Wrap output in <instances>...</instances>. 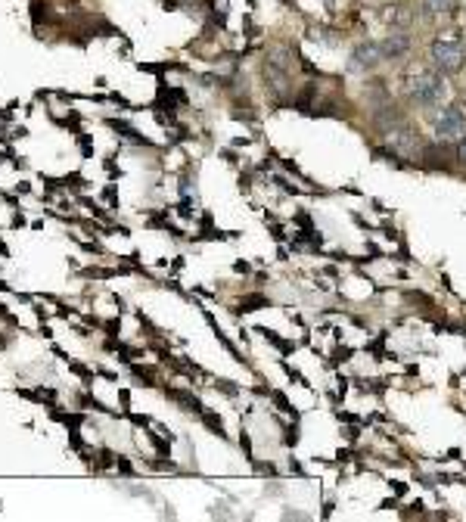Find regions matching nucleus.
<instances>
[{
    "label": "nucleus",
    "instance_id": "1",
    "mask_svg": "<svg viewBox=\"0 0 466 522\" xmlns=\"http://www.w3.org/2000/svg\"><path fill=\"white\" fill-rule=\"evenodd\" d=\"M407 94H411V100L417 103V106L432 109V106H439L441 96H445V84H441V78L435 72H419L411 78Z\"/></svg>",
    "mask_w": 466,
    "mask_h": 522
},
{
    "label": "nucleus",
    "instance_id": "2",
    "mask_svg": "<svg viewBox=\"0 0 466 522\" xmlns=\"http://www.w3.org/2000/svg\"><path fill=\"white\" fill-rule=\"evenodd\" d=\"M429 56H432L435 72H441V75H457L466 66V50L457 41H435Z\"/></svg>",
    "mask_w": 466,
    "mask_h": 522
},
{
    "label": "nucleus",
    "instance_id": "3",
    "mask_svg": "<svg viewBox=\"0 0 466 522\" xmlns=\"http://www.w3.org/2000/svg\"><path fill=\"white\" fill-rule=\"evenodd\" d=\"M435 137L439 143H460L466 137V116L460 106H448L435 122Z\"/></svg>",
    "mask_w": 466,
    "mask_h": 522
},
{
    "label": "nucleus",
    "instance_id": "4",
    "mask_svg": "<svg viewBox=\"0 0 466 522\" xmlns=\"http://www.w3.org/2000/svg\"><path fill=\"white\" fill-rule=\"evenodd\" d=\"M385 137H389V143H392L398 153H404V156H417V153H423V140H419L417 128H411V125H404V122H401L398 128L385 131Z\"/></svg>",
    "mask_w": 466,
    "mask_h": 522
},
{
    "label": "nucleus",
    "instance_id": "5",
    "mask_svg": "<svg viewBox=\"0 0 466 522\" xmlns=\"http://www.w3.org/2000/svg\"><path fill=\"white\" fill-rule=\"evenodd\" d=\"M264 81H268V88H270V94L277 96V100H283L286 94L292 90V81H289V68H283V66H277L274 60H264Z\"/></svg>",
    "mask_w": 466,
    "mask_h": 522
},
{
    "label": "nucleus",
    "instance_id": "6",
    "mask_svg": "<svg viewBox=\"0 0 466 522\" xmlns=\"http://www.w3.org/2000/svg\"><path fill=\"white\" fill-rule=\"evenodd\" d=\"M383 62V53H379V44H358L348 56V68L352 72H373V68Z\"/></svg>",
    "mask_w": 466,
    "mask_h": 522
},
{
    "label": "nucleus",
    "instance_id": "7",
    "mask_svg": "<svg viewBox=\"0 0 466 522\" xmlns=\"http://www.w3.org/2000/svg\"><path fill=\"white\" fill-rule=\"evenodd\" d=\"M407 50H411V34L407 31H392L389 38H383V44H379L383 60H401Z\"/></svg>",
    "mask_w": 466,
    "mask_h": 522
},
{
    "label": "nucleus",
    "instance_id": "8",
    "mask_svg": "<svg viewBox=\"0 0 466 522\" xmlns=\"http://www.w3.org/2000/svg\"><path fill=\"white\" fill-rule=\"evenodd\" d=\"M13 395H19V398L25 401H34V404H44V407H53L56 398H60V392H56L53 386H34V389H13Z\"/></svg>",
    "mask_w": 466,
    "mask_h": 522
},
{
    "label": "nucleus",
    "instance_id": "9",
    "mask_svg": "<svg viewBox=\"0 0 466 522\" xmlns=\"http://www.w3.org/2000/svg\"><path fill=\"white\" fill-rule=\"evenodd\" d=\"M47 417H50L53 423H62L66 429H78L84 420H88V414H81V410H62L60 404L47 407Z\"/></svg>",
    "mask_w": 466,
    "mask_h": 522
},
{
    "label": "nucleus",
    "instance_id": "10",
    "mask_svg": "<svg viewBox=\"0 0 466 522\" xmlns=\"http://www.w3.org/2000/svg\"><path fill=\"white\" fill-rule=\"evenodd\" d=\"M373 122H376L383 131H392V128H398V125L404 122V116H401V109H398V106H392V103H383V106L376 109Z\"/></svg>",
    "mask_w": 466,
    "mask_h": 522
},
{
    "label": "nucleus",
    "instance_id": "11",
    "mask_svg": "<svg viewBox=\"0 0 466 522\" xmlns=\"http://www.w3.org/2000/svg\"><path fill=\"white\" fill-rule=\"evenodd\" d=\"M106 125H109V128L115 131V134L128 137L131 143H143V146H149V140H146V137H143V134H140V131H137V128H131L128 122H118V118H106Z\"/></svg>",
    "mask_w": 466,
    "mask_h": 522
},
{
    "label": "nucleus",
    "instance_id": "12",
    "mask_svg": "<svg viewBox=\"0 0 466 522\" xmlns=\"http://www.w3.org/2000/svg\"><path fill=\"white\" fill-rule=\"evenodd\" d=\"M165 395H168L171 401H177V404H183L187 410H196V414H203V410H205L203 401H199L196 395H190V392H181V389H165Z\"/></svg>",
    "mask_w": 466,
    "mask_h": 522
},
{
    "label": "nucleus",
    "instance_id": "13",
    "mask_svg": "<svg viewBox=\"0 0 466 522\" xmlns=\"http://www.w3.org/2000/svg\"><path fill=\"white\" fill-rule=\"evenodd\" d=\"M426 16H445L454 10V0H419Z\"/></svg>",
    "mask_w": 466,
    "mask_h": 522
},
{
    "label": "nucleus",
    "instance_id": "14",
    "mask_svg": "<svg viewBox=\"0 0 466 522\" xmlns=\"http://www.w3.org/2000/svg\"><path fill=\"white\" fill-rule=\"evenodd\" d=\"M66 367H68V373H75V376H78V380L84 382V386H90V382H94V370H90L88 364H81V361L68 358V361H66Z\"/></svg>",
    "mask_w": 466,
    "mask_h": 522
},
{
    "label": "nucleus",
    "instance_id": "15",
    "mask_svg": "<svg viewBox=\"0 0 466 522\" xmlns=\"http://www.w3.org/2000/svg\"><path fill=\"white\" fill-rule=\"evenodd\" d=\"M84 187H88V181H84V174H78V171H68V174L62 177V190H72L75 196H81Z\"/></svg>",
    "mask_w": 466,
    "mask_h": 522
},
{
    "label": "nucleus",
    "instance_id": "16",
    "mask_svg": "<svg viewBox=\"0 0 466 522\" xmlns=\"http://www.w3.org/2000/svg\"><path fill=\"white\" fill-rule=\"evenodd\" d=\"M31 22L34 25H47V22H53V16H50V7L47 3H41V0H31Z\"/></svg>",
    "mask_w": 466,
    "mask_h": 522
},
{
    "label": "nucleus",
    "instance_id": "17",
    "mask_svg": "<svg viewBox=\"0 0 466 522\" xmlns=\"http://www.w3.org/2000/svg\"><path fill=\"white\" fill-rule=\"evenodd\" d=\"M199 417H203V423H205V426L211 429V432L218 435V439H227V432H224V423L218 420V417L211 414V410H203V414H199Z\"/></svg>",
    "mask_w": 466,
    "mask_h": 522
},
{
    "label": "nucleus",
    "instance_id": "18",
    "mask_svg": "<svg viewBox=\"0 0 466 522\" xmlns=\"http://www.w3.org/2000/svg\"><path fill=\"white\" fill-rule=\"evenodd\" d=\"M75 203H78V205H84V209H88V211H94V218H100V221H106V209H103V205L100 203H94V199H90V196H84V193H81V196H78V199H75Z\"/></svg>",
    "mask_w": 466,
    "mask_h": 522
},
{
    "label": "nucleus",
    "instance_id": "19",
    "mask_svg": "<svg viewBox=\"0 0 466 522\" xmlns=\"http://www.w3.org/2000/svg\"><path fill=\"white\" fill-rule=\"evenodd\" d=\"M411 22H413V16H411V10H407V7H398L392 13V25L401 28V31H404V28H411Z\"/></svg>",
    "mask_w": 466,
    "mask_h": 522
},
{
    "label": "nucleus",
    "instance_id": "20",
    "mask_svg": "<svg viewBox=\"0 0 466 522\" xmlns=\"http://www.w3.org/2000/svg\"><path fill=\"white\" fill-rule=\"evenodd\" d=\"M81 404H84V407H90V410H96V414H106V417H115L112 410H109V407L103 404L100 398H94V395H81Z\"/></svg>",
    "mask_w": 466,
    "mask_h": 522
},
{
    "label": "nucleus",
    "instance_id": "21",
    "mask_svg": "<svg viewBox=\"0 0 466 522\" xmlns=\"http://www.w3.org/2000/svg\"><path fill=\"white\" fill-rule=\"evenodd\" d=\"M68 447H72L75 454H84V451H88V445H84V439H81L78 429H68Z\"/></svg>",
    "mask_w": 466,
    "mask_h": 522
},
{
    "label": "nucleus",
    "instance_id": "22",
    "mask_svg": "<svg viewBox=\"0 0 466 522\" xmlns=\"http://www.w3.org/2000/svg\"><path fill=\"white\" fill-rule=\"evenodd\" d=\"M75 140H78V149H81L84 159H94V143H90V137L84 134V131L81 134H75Z\"/></svg>",
    "mask_w": 466,
    "mask_h": 522
},
{
    "label": "nucleus",
    "instance_id": "23",
    "mask_svg": "<svg viewBox=\"0 0 466 522\" xmlns=\"http://www.w3.org/2000/svg\"><path fill=\"white\" fill-rule=\"evenodd\" d=\"M41 181H44V190L47 193H60L62 190V177H50V174H44L41 171Z\"/></svg>",
    "mask_w": 466,
    "mask_h": 522
},
{
    "label": "nucleus",
    "instance_id": "24",
    "mask_svg": "<svg viewBox=\"0 0 466 522\" xmlns=\"http://www.w3.org/2000/svg\"><path fill=\"white\" fill-rule=\"evenodd\" d=\"M261 305H268V298L249 296V298H243V302H240V311H252V308H261Z\"/></svg>",
    "mask_w": 466,
    "mask_h": 522
},
{
    "label": "nucleus",
    "instance_id": "25",
    "mask_svg": "<svg viewBox=\"0 0 466 522\" xmlns=\"http://www.w3.org/2000/svg\"><path fill=\"white\" fill-rule=\"evenodd\" d=\"M72 239L81 246L84 252H94V255H103V252H106V249H103V243H96V239H88V243H84V239H78V237H72Z\"/></svg>",
    "mask_w": 466,
    "mask_h": 522
},
{
    "label": "nucleus",
    "instance_id": "26",
    "mask_svg": "<svg viewBox=\"0 0 466 522\" xmlns=\"http://www.w3.org/2000/svg\"><path fill=\"white\" fill-rule=\"evenodd\" d=\"M115 469L122 475H134V467H131V460L125 454H115Z\"/></svg>",
    "mask_w": 466,
    "mask_h": 522
},
{
    "label": "nucleus",
    "instance_id": "27",
    "mask_svg": "<svg viewBox=\"0 0 466 522\" xmlns=\"http://www.w3.org/2000/svg\"><path fill=\"white\" fill-rule=\"evenodd\" d=\"M22 227H28L25 215H22V209H13V218H10V231H22Z\"/></svg>",
    "mask_w": 466,
    "mask_h": 522
},
{
    "label": "nucleus",
    "instance_id": "28",
    "mask_svg": "<svg viewBox=\"0 0 466 522\" xmlns=\"http://www.w3.org/2000/svg\"><path fill=\"white\" fill-rule=\"evenodd\" d=\"M31 311H34V317H38V324H47L50 320V311L41 305V302H31Z\"/></svg>",
    "mask_w": 466,
    "mask_h": 522
},
{
    "label": "nucleus",
    "instance_id": "29",
    "mask_svg": "<svg viewBox=\"0 0 466 522\" xmlns=\"http://www.w3.org/2000/svg\"><path fill=\"white\" fill-rule=\"evenodd\" d=\"M75 314V308L72 305H62V302H56V311H53V317H60V320H68Z\"/></svg>",
    "mask_w": 466,
    "mask_h": 522
},
{
    "label": "nucleus",
    "instance_id": "30",
    "mask_svg": "<svg viewBox=\"0 0 466 522\" xmlns=\"http://www.w3.org/2000/svg\"><path fill=\"white\" fill-rule=\"evenodd\" d=\"M215 389H221V392H224V395H230V398L237 395V386H233L230 380H218V382H215Z\"/></svg>",
    "mask_w": 466,
    "mask_h": 522
},
{
    "label": "nucleus",
    "instance_id": "31",
    "mask_svg": "<svg viewBox=\"0 0 466 522\" xmlns=\"http://www.w3.org/2000/svg\"><path fill=\"white\" fill-rule=\"evenodd\" d=\"M103 196H106V203L112 209H118V193H115V187H103Z\"/></svg>",
    "mask_w": 466,
    "mask_h": 522
},
{
    "label": "nucleus",
    "instance_id": "32",
    "mask_svg": "<svg viewBox=\"0 0 466 522\" xmlns=\"http://www.w3.org/2000/svg\"><path fill=\"white\" fill-rule=\"evenodd\" d=\"M103 330H106V336H118L122 324H118V320H106V324H103Z\"/></svg>",
    "mask_w": 466,
    "mask_h": 522
},
{
    "label": "nucleus",
    "instance_id": "33",
    "mask_svg": "<svg viewBox=\"0 0 466 522\" xmlns=\"http://www.w3.org/2000/svg\"><path fill=\"white\" fill-rule=\"evenodd\" d=\"M22 137H28V128H25V125H19V128L10 131V143H13V140H22Z\"/></svg>",
    "mask_w": 466,
    "mask_h": 522
},
{
    "label": "nucleus",
    "instance_id": "34",
    "mask_svg": "<svg viewBox=\"0 0 466 522\" xmlns=\"http://www.w3.org/2000/svg\"><path fill=\"white\" fill-rule=\"evenodd\" d=\"M16 193H19V196H31V183H28V181H19V183H16Z\"/></svg>",
    "mask_w": 466,
    "mask_h": 522
},
{
    "label": "nucleus",
    "instance_id": "35",
    "mask_svg": "<svg viewBox=\"0 0 466 522\" xmlns=\"http://www.w3.org/2000/svg\"><path fill=\"white\" fill-rule=\"evenodd\" d=\"M50 352H53V354H56V358H60V361H68V358H72V354H68V352H66V348H62V345H56V342H53V345H50Z\"/></svg>",
    "mask_w": 466,
    "mask_h": 522
},
{
    "label": "nucleus",
    "instance_id": "36",
    "mask_svg": "<svg viewBox=\"0 0 466 522\" xmlns=\"http://www.w3.org/2000/svg\"><path fill=\"white\" fill-rule=\"evenodd\" d=\"M0 199H3V203H7V205H13V209H22V205H19V199H16L13 193H0Z\"/></svg>",
    "mask_w": 466,
    "mask_h": 522
},
{
    "label": "nucleus",
    "instance_id": "37",
    "mask_svg": "<svg viewBox=\"0 0 466 522\" xmlns=\"http://www.w3.org/2000/svg\"><path fill=\"white\" fill-rule=\"evenodd\" d=\"M457 159H460V165H466V137L457 143Z\"/></svg>",
    "mask_w": 466,
    "mask_h": 522
},
{
    "label": "nucleus",
    "instance_id": "38",
    "mask_svg": "<svg viewBox=\"0 0 466 522\" xmlns=\"http://www.w3.org/2000/svg\"><path fill=\"white\" fill-rule=\"evenodd\" d=\"M118 398H122V404H125V414H128V404H131V395H128V389H122V392H118Z\"/></svg>",
    "mask_w": 466,
    "mask_h": 522
},
{
    "label": "nucleus",
    "instance_id": "39",
    "mask_svg": "<svg viewBox=\"0 0 466 522\" xmlns=\"http://www.w3.org/2000/svg\"><path fill=\"white\" fill-rule=\"evenodd\" d=\"M84 320H88L90 326H103V320H100V317H94V314H84Z\"/></svg>",
    "mask_w": 466,
    "mask_h": 522
},
{
    "label": "nucleus",
    "instance_id": "40",
    "mask_svg": "<svg viewBox=\"0 0 466 522\" xmlns=\"http://www.w3.org/2000/svg\"><path fill=\"white\" fill-rule=\"evenodd\" d=\"M41 336H44V339H53V330H50L47 324H41Z\"/></svg>",
    "mask_w": 466,
    "mask_h": 522
},
{
    "label": "nucleus",
    "instance_id": "41",
    "mask_svg": "<svg viewBox=\"0 0 466 522\" xmlns=\"http://www.w3.org/2000/svg\"><path fill=\"white\" fill-rule=\"evenodd\" d=\"M16 298L19 302H34V296H28V292H16Z\"/></svg>",
    "mask_w": 466,
    "mask_h": 522
},
{
    "label": "nucleus",
    "instance_id": "42",
    "mask_svg": "<svg viewBox=\"0 0 466 522\" xmlns=\"http://www.w3.org/2000/svg\"><path fill=\"white\" fill-rule=\"evenodd\" d=\"M100 376H103V380H109V382H115V373L112 370H100Z\"/></svg>",
    "mask_w": 466,
    "mask_h": 522
},
{
    "label": "nucleus",
    "instance_id": "43",
    "mask_svg": "<svg viewBox=\"0 0 466 522\" xmlns=\"http://www.w3.org/2000/svg\"><path fill=\"white\" fill-rule=\"evenodd\" d=\"M0 255H3V258H10V246L3 243V239H0Z\"/></svg>",
    "mask_w": 466,
    "mask_h": 522
},
{
    "label": "nucleus",
    "instance_id": "44",
    "mask_svg": "<svg viewBox=\"0 0 466 522\" xmlns=\"http://www.w3.org/2000/svg\"><path fill=\"white\" fill-rule=\"evenodd\" d=\"M0 292H10V286L3 283V277H0Z\"/></svg>",
    "mask_w": 466,
    "mask_h": 522
},
{
    "label": "nucleus",
    "instance_id": "45",
    "mask_svg": "<svg viewBox=\"0 0 466 522\" xmlns=\"http://www.w3.org/2000/svg\"><path fill=\"white\" fill-rule=\"evenodd\" d=\"M326 3H333V0H326Z\"/></svg>",
    "mask_w": 466,
    "mask_h": 522
}]
</instances>
